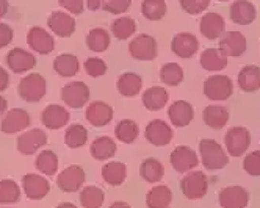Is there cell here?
<instances>
[{"instance_id": "obj_1", "label": "cell", "mask_w": 260, "mask_h": 208, "mask_svg": "<svg viewBox=\"0 0 260 208\" xmlns=\"http://www.w3.org/2000/svg\"><path fill=\"white\" fill-rule=\"evenodd\" d=\"M199 155L202 164L209 171H218V169L226 167L229 163V155L219 143L215 140L204 138L199 143Z\"/></svg>"}, {"instance_id": "obj_2", "label": "cell", "mask_w": 260, "mask_h": 208, "mask_svg": "<svg viewBox=\"0 0 260 208\" xmlns=\"http://www.w3.org/2000/svg\"><path fill=\"white\" fill-rule=\"evenodd\" d=\"M17 91H19V96L25 100V102H40L46 97L47 92V82L43 77L41 74H28L19 82V86H17Z\"/></svg>"}, {"instance_id": "obj_3", "label": "cell", "mask_w": 260, "mask_h": 208, "mask_svg": "<svg viewBox=\"0 0 260 208\" xmlns=\"http://www.w3.org/2000/svg\"><path fill=\"white\" fill-rule=\"evenodd\" d=\"M128 53L138 61H152L158 55V44L154 36L143 33L128 43Z\"/></svg>"}, {"instance_id": "obj_4", "label": "cell", "mask_w": 260, "mask_h": 208, "mask_svg": "<svg viewBox=\"0 0 260 208\" xmlns=\"http://www.w3.org/2000/svg\"><path fill=\"white\" fill-rule=\"evenodd\" d=\"M180 190L183 196L190 200H199L209 191V179L202 171H190L185 174L180 182Z\"/></svg>"}, {"instance_id": "obj_5", "label": "cell", "mask_w": 260, "mask_h": 208, "mask_svg": "<svg viewBox=\"0 0 260 208\" xmlns=\"http://www.w3.org/2000/svg\"><path fill=\"white\" fill-rule=\"evenodd\" d=\"M202 89H204V94H206L207 99L222 102V100H228L232 96L234 83L228 75L216 74V75H210V77L204 82Z\"/></svg>"}, {"instance_id": "obj_6", "label": "cell", "mask_w": 260, "mask_h": 208, "mask_svg": "<svg viewBox=\"0 0 260 208\" xmlns=\"http://www.w3.org/2000/svg\"><path fill=\"white\" fill-rule=\"evenodd\" d=\"M226 152L231 157H241L251 146V133L246 127H232L224 135Z\"/></svg>"}, {"instance_id": "obj_7", "label": "cell", "mask_w": 260, "mask_h": 208, "mask_svg": "<svg viewBox=\"0 0 260 208\" xmlns=\"http://www.w3.org/2000/svg\"><path fill=\"white\" fill-rule=\"evenodd\" d=\"M47 144V133L43 128L25 130L19 135L16 143L17 152L22 155H33Z\"/></svg>"}, {"instance_id": "obj_8", "label": "cell", "mask_w": 260, "mask_h": 208, "mask_svg": "<svg viewBox=\"0 0 260 208\" xmlns=\"http://www.w3.org/2000/svg\"><path fill=\"white\" fill-rule=\"evenodd\" d=\"M86 180V174L83 167L79 164H71L58 174L57 186L63 193H77L82 190V186Z\"/></svg>"}, {"instance_id": "obj_9", "label": "cell", "mask_w": 260, "mask_h": 208, "mask_svg": "<svg viewBox=\"0 0 260 208\" xmlns=\"http://www.w3.org/2000/svg\"><path fill=\"white\" fill-rule=\"evenodd\" d=\"M30 124L31 118L28 111H25L24 108H13L4 115L2 122H0V128L7 135H14L19 133V131H25L30 127Z\"/></svg>"}, {"instance_id": "obj_10", "label": "cell", "mask_w": 260, "mask_h": 208, "mask_svg": "<svg viewBox=\"0 0 260 208\" xmlns=\"http://www.w3.org/2000/svg\"><path fill=\"white\" fill-rule=\"evenodd\" d=\"M61 100L69 108H82L89 100V88L83 82H69L61 88Z\"/></svg>"}, {"instance_id": "obj_11", "label": "cell", "mask_w": 260, "mask_h": 208, "mask_svg": "<svg viewBox=\"0 0 260 208\" xmlns=\"http://www.w3.org/2000/svg\"><path fill=\"white\" fill-rule=\"evenodd\" d=\"M174 136V131L168 122H165L163 119H154L144 128V138L147 143H151L155 147H163L166 144H170Z\"/></svg>"}, {"instance_id": "obj_12", "label": "cell", "mask_w": 260, "mask_h": 208, "mask_svg": "<svg viewBox=\"0 0 260 208\" xmlns=\"http://www.w3.org/2000/svg\"><path fill=\"white\" fill-rule=\"evenodd\" d=\"M27 44L35 53L40 55H49L55 49L53 36L40 25H35L27 31Z\"/></svg>"}, {"instance_id": "obj_13", "label": "cell", "mask_w": 260, "mask_h": 208, "mask_svg": "<svg viewBox=\"0 0 260 208\" xmlns=\"http://www.w3.org/2000/svg\"><path fill=\"white\" fill-rule=\"evenodd\" d=\"M170 161L176 172H183V174L193 171L199 164V158L196 152L188 146H177L171 152Z\"/></svg>"}, {"instance_id": "obj_14", "label": "cell", "mask_w": 260, "mask_h": 208, "mask_svg": "<svg viewBox=\"0 0 260 208\" xmlns=\"http://www.w3.org/2000/svg\"><path fill=\"white\" fill-rule=\"evenodd\" d=\"M248 43H246V38L243 33L240 31H224L219 38V43H218V49L224 53L228 58L229 56H241L246 52Z\"/></svg>"}, {"instance_id": "obj_15", "label": "cell", "mask_w": 260, "mask_h": 208, "mask_svg": "<svg viewBox=\"0 0 260 208\" xmlns=\"http://www.w3.org/2000/svg\"><path fill=\"white\" fill-rule=\"evenodd\" d=\"M113 107L104 100L91 102L85 110V118L92 127H105L113 121Z\"/></svg>"}, {"instance_id": "obj_16", "label": "cell", "mask_w": 260, "mask_h": 208, "mask_svg": "<svg viewBox=\"0 0 260 208\" xmlns=\"http://www.w3.org/2000/svg\"><path fill=\"white\" fill-rule=\"evenodd\" d=\"M22 191L30 200H41L50 191V183L43 174H25L22 177Z\"/></svg>"}, {"instance_id": "obj_17", "label": "cell", "mask_w": 260, "mask_h": 208, "mask_svg": "<svg viewBox=\"0 0 260 208\" xmlns=\"http://www.w3.org/2000/svg\"><path fill=\"white\" fill-rule=\"evenodd\" d=\"M218 200L222 208H246L249 203V193L243 186L232 185L222 188Z\"/></svg>"}, {"instance_id": "obj_18", "label": "cell", "mask_w": 260, "mask_h": 208, "mask_svg": "<svg viewBox=\"0 0 260 208\" xmlns=\"http://www.w3.org/2000/svg\"><path fill=\"white\" fill-rule=\"evenodd\" d=\"M7 66L14 74H25L36 66V56L25 49L14 47L7 55Z\"/></svg>"}, {"instance_id": "obj_19", "label": "cell", "mask_w": 260, "mask_h": 208, "mask_svg": "<svg viewBox=\"0 0 260 208\" xmlns=\"http://www.w3.org/2000/svg\"><path fill=\"white\" fill-rule=\"evenodd\" d=\"M47 27L60 38H69L76 31L77 22L72 14L66 11H53L47 17Z\"/></svg>"}, {"instance_id": "obj_20", "label": "cell", "mask_w": 260, "mask_h": 208, "mask_svg": "<svg viewBox=\"0 0 260 208\" xmlns=\"http://www.w3.org/2000/svg\"><path fill=\"white\" fill-rule=\"evenodd\" d=\"M171 50L179 58H191L199 50V41L193 33L180 31L173 36L171 40Z\"/></svg>"}, {"instance_id": "obj_21", "label": "cell", "mask_w": 260, "mask_h": 208, "mask_svg": "<svg viewBox=\"0 0 260 208\" xmlns=\"http://www.w3.org/2000/svg\"><path fill=\"white\" fill-rule=\"evenodd\" d=\"M69 119H71V115L68 108H64L63 105H57V103L47 105L41 113V122L49 130H60L66 127Z\"/></svg>"}, {"instance_id": "obj_22", "label": "cell", "mask_w": 260, "mask_h": 208, "mask_svg": "<svg viewBox=\"0 0 260 208\" xmlns=\"http://www.w3.org/2000/svg\"><path fill=\"white\" fill-rule=\"evenodd\" d=\"M199 30L202 33L204 38L207 40H219L221 34L226 31V21L224 17L218 13H206L201 17V22H199Z\"/></svg>"}, {"instance_id": "obj_23", "label": "cell", "mask_w": 260, "mask_h": 208, "mask_svg": "<svg viewBox=\"0 0 260 208\" xmlns=\"http://www.w3.org/2000/svg\"><path fill=\"white\" fill-rule=\"evenodd\" d=\"M231 21L237 25H249L255 21L257 10L249 0H235L229 10Z\"/></svg>"}, {"instance_id": "obj_24", "label": "cell", "mask_w": 260, "mask_h": 208, "mask_svg": "<svg viewBox=\"0 0 260 208\" xmlns=\"http://www.w3.org/2000/svg\"><path fill=\"white\" fill-rule=\"evenodd\" d=\"M168 118L171 124L177 128L187 127L191 124L194 118V110L193 105L187 100H176L168 108Z\"/></svg>"}, {"instance_id": "obj_25", "label": "cell", "mask_w": 260, "mask_h": 208, "mask_svg": "<svg viewBox=\"0 0 260 208\" xmlns=\"http://www.w3.org/2000/svg\"><path fill=\"white\" fill-rule=\"evenodd\" d=\"M170 100V94L163 86H151L143 92V105L149 111H160Z\"/></svg>"}, {"instance_id": "obj_26", "label": "cell", "mask_w": 260, "mask_h": 208, "mask_svg": "<svg viewBox=\"0 0 260 208\" xmlns=\"http://www.w3.org/2000/svg\"><path fill=\"white\" fill-rule=\"evenodd\" d=\"M116 88L121 96L135 97L143 89V79H141V75L135 72H124L119 75V79L116 82Z\"/></svg>"}, {"instance_id": "obj_27", "label": "cell", "mask_w": 260, "mask_h": 208, "mask_svg": "<svg viewBox=\"0 0 260 208\" xmlns=\"http://www.w3.org/2000/svg\"><path fill=\"white\" fill-rule=\"evenodd\" d=\"M238 88L243 92H255L260 89V67L255 64H248L241 67L237 77Z\"/></svg>"}, {"instance_id": "obj_28", "label": "cell", "mask_w": 260, "mask_h": 208, "mask_svg": "<svg viewBox=\"0 0 260 208\" xmlns=\"http://www.w3.org/2000/svg\"><path fill=\"white\" fill-rule=\"evenodd\" d=\"M116 149H118V146L113 138L98 136L89 146V154L98 161H105V160H110L111 157H115Z\"/></svg>"}, {"instance_id": "obj_29", "label": "cell", "mask_w": 260, "mask_h": 208, "mask_svg": "<svg viewBox=\"0 0 260 208\" xmlns=\"http://www.w3.org/2000/svg\"><path fill=\"white\" fill-rule=\"evenodd\" d=\"M199 63L202 69H206L209 72H219L224 67H228V56L219 49L210 47L201 53Z\"/></svg>"}, {"instance_id": "obj_30", "label": "cell", "mask_w": 260, "mask_h": 208, "mask_svg": "<svg viewBox=\"0 0 260 208\" xmlns=\"http://www.w3.org/2000/svg\"><path fill=\"white\" fill-rule=\"evenodd\" d=\"M53 71L57 72L60 77L71 79L77 75L80 71V61L76 55L72 53H61L53 60Z\"/></svg>"}, {"instance_id": "obj_31", "label": "cell", "mask_w": 260, "mask_h": 208, "mask_svg": "<svg viewBox=\"0 0 260 208\" xmlns=\"http://www.w3.org/2000/svg\"><path fill=\"white\" fill-rule=\"evenodd\" d=\"M202 121L207 127L213 130H219L222 127H226L229 121V111L228 108L221 105H209L202 111Z\"/></svg>"}, {"instance_id": "obj_32", "label": "cell", "mask_w": 260, "mask_h": 208, "mask_svg": "<svg viewBox=\"0 0 260 208\" xmlns=\"http://www.w3.org/2000/svg\"><path fill=\"white\" fill-rule=\"evenodd\" d=\"M173 202V191L166 185H155L146 194L147 208H170Z\"/></svg>"}, {"instance_id": "obj_33", "label": "cell", "mask_w": 260, "mask_h": 208, "mask_svg": "<svg viewBox=\"0 0 260 208\" xmlns=\"http://www.w3.org/2000/svg\"><path fill=\"white\" fill-rule=\"evenodd\" d=\"M102 179L110 186H119L127 179V166L122 161H108L102 167Z\"/></svg>"}, {"instance_id": "obj_34", "label": "cell", "mask_w": 260, "mask_h": 208, "mask_svg": "<svg viewBox=\"0 0 260 208\" xmlns=\"http://www.w3.org/2000/svg\"><path fill=\"white\" fill-rule=\"evenodd\" d=\"M86 47L94 52V53H102L110 47L111 43V34L108 33V30L102 28V27H96L88 31L86 34Z\"/></svg>"}, {"instance_id": "obj_35", "label": "cell", "mask_w": 260, "mask_h": 208, "mask_svg": "<svg viewBox=\"0 0 260 208\" xmlns=\"http://www.w3.org/2000/svg\"><path fill=\"white\" fill-rule=\"evenodd\" d=\"M111 34H113L116 40L119 41H125L130 40V36H134L137 31V22L134 17L130 16H121L116 17L113 22H111Z\"/></svg>"}, {"instance_id": "obj_36", "label": "cell", "mask_w": 260, "mask_h": 208, "mask_svg": "<svg viewBox=\"0 0 260 208\" xmlns=\"http://www.w3.org/2000/svg\"><path fill=\"white\" fill-rule=\"evenodd\" d=\"M140 176L147 183H158L165 176V167L157 158H146L140 164Z\"/></svg>"}, {"instance_id": "obj_37", "label": "cell", "mask_w": 260, "mask_h": 208, "mask_svg": "<svg viewBox=\"0 0 260 208\" xmlns=\"http://www.w3.org/2000/svg\"><path fill=\"white\" fill-rule=\"evenodd\" d=\"M115 136L124 144H132L140 136V125L134 119H121L115 127Z\"/></svg>"}, {"instance_id": "obj_38", "label": "cell", "mask_w": 260, "mask_h": 208, "mask_svg": "<svg viewBox=\"0 0 260 208\" xmlns=\"http://www.w3.org/2000/svg\"><path fill=\"white\" fill-rule=\"evenodd\" d=\"M35 167L43 176H55L58 171V155L53 152V150H43L40 155L35 160Z\"/></svg>"}, {"instance_id": "obj_39", "label": "cell", "mask_w": 260, "mask_h": 208, "mask_svg": "<svg viewBox=\"0 0 260 208\" xmlns=\"http://www.w3.org/2000/svg\"><path fill=\"white\" fill-rule=\"evenodd\" d=\"M88 141V130L82 124H71L64 131V144L69 149L83 147Z\"/></svg>"}, {"instance_id": "obj_40", "label": "cell", "mask_w": 260, "mask_h": 208, "mask_svg": "<svg viewBox=\"0 0 260 208\" xmlns=\"http://www.w3.org/2000/svg\"><path fill=\"white\" fill-rule=\"evenodd\" d=\"M105 200V193L96 185L85 186L80 191V205L83 208H101Z\"/></svg>"}, {"instance_id": "obj_41", "label": "cell", "mask_w": 260, "mask_h": 208, "mask_svg": "<svg viewBox=\"0 0 260 208\" xmlns=\"http://www.w3.org/2000/svg\"><path fill=\"white\" fill-rule=\"evenodd\" d=\"M21 186L11 179L0 180V205H13L21 199Z\"/></svg>"}, {"instance_id": "obj_42", "label": "cell", "mask_w": 260, "mask_h": 208, "mask_svg": "<svg viewBox=\"0 0 260 208\" xmlns=\"http://www.w3.org/2000/svg\"><path fill=\"white\" fill-rule=\"evenodd\" d=\"M183 77H185V74H183L182 66L174 61L165 63L160 67V80L168 86H179L183 82Z\"/></svg>"}, {"instance_id": "obj_43", "label": "cell", "mask_w": 260, "mask_h": 208, "mask_svg": "<svg viewBox=\"0 0 260 208\" xmlns=\"http://www.w3.org/2000/svg\"><path fill=\"white\" fill-rule=\"evenodd\" d=\"M168 5L165 0H143L141 4V13L149 21H160L166 16Z\"/></svg>"}, {"instance_id": "obj_44", "label": "cell", "mask_w": 260, "mask_h": 208, "mask_svg": "<svg viewBox=\"0 0 260 208\" xmlns=\"http://www.w3.org/2000/svg\"><path fill=\"white\" fill-rule=\"evenodd\" d=\"M83 69L89 77L98 79V77H102V75L107 74L108 67H107V63L102 58H99V56H91V58H88L83 63Z\"/></svg>"}, {"instance_id": "obj_45", "label": "cell", "mask_w": 260, "mask_h": 208, "mask_svg": "<svg viewBox=\"0 0 260 208\" xmlns=\"http://www.w3.org/2000/svg\"><path fill=\"white\" fill-rule=\"evenodd\" d=\"M179 4L185 13L196 16V14H202L210 7V0H179Z\"/></svg>"}, {"instance_id": "obj_46", "label": "cell", "mask_w": 260, "mask_h": 208, "mask_svg": "<svg viewBox=\"0 0 260 208\" xmlns=\"http://www.w3.org/2000/svg\"><path fill=\"white\" fill-rule=\"evenodd\" d=\"M243 169L252 177H260V150H254L245 157Z\"/></svg>"}, {"instance_id": "obj_47", "label": "cell", "mask_w": 260, "mask_h": 208, "mask_svg": "<svg viewBox=\"0 0 260 208\" xmlns=\"http://www.w3.org/2000/svg\"><path fill=\"white\" fill-rule=\"evenodd\" d=\"M132 7V0H104L102 10L110 14H124Z\"/></svg>"}, {"instance_id": "obj_48", "label": "cell", "mask_w": 260, "mask_h": 208, "mask_svg": "<svg viewBox=\"0 0 260 208\" xmlns=\"http://www.w3.org/2000/svg\"><path fill=\"white\" fill-rule=\"evenodd\" d=\"M58 5L69 14H82L85 10V0H58Z\"/></svg>"}, {"instance_id": "obj_49", "label": "cell", "mask_w": 260, "mask_h": 208, "mask_svg": "<svg viewBox=\"0 0 260 208\" xmlns=\"http://www.w3.org/2000/svg\"><path fill=\"white\" fill-rule=\"evenodd\" d=\"M13 36H14L13 28L8 24L0 22V49L10 46L11 41H13Z\"/></svg>"}, {"instance_id": "obj_50", "label": "cell", "mask_w": 260, "mask_h": 208, "mask_svg": "<svg viewBox=\"0 0 260 208\" xmlns=\"http://www.w3.org/2000/svg\"><path fill=\"white\" fill-rule=\"evenodd\" d=\"M10 86V74L5 67L0 66V92H4Z\"/></svg>"}, {"instance_id": "obj_51", "label": "cell", "mask_w": 260, "mask_h": 208, "mask_svg": "<svg viewBox=\"0 0 260 208\" xmlns=\"http://www.w3.org/2000/svg\"><path fill=\"white\" fill-rule=\"evenodd\" d=\"M102 4L104 0H85V7L89 10V11H98L102 8Z\"/></svg>"}, {"instance_id": "obj_52", "label": "cell", "mask_w": 260, "mask_h": 208, "mask_svg": "<svg viewBox=\"0 0 260 208\" xmlns=\"http://www.w3.org/2000/svg\"><path fill=\"white\" fill-rule=\"evenodd\" d=\"M7 111H8V102L4 96H0V118H4Z\"/></svg>"}, {"instance_id": "obj_53", "label": "cell", "mask_w": 260, "mask_h": 208, "mask_svg": "<svg viewBox=\"0 0 260 208\" xmlns=\"http://www.w3.org/2000/svg\"><path fill=\"white\" fill-rule=\"evenodd\" d=\"M8 8H10L8 0H0V17H4L8 13Z\"/></svg>"}, {"instance_id": "obj_54", "label": "cell", "mask_w": 260, "mask_h": 208, "mask_svg": "<svg viewBox=\"0 0 260 208\" xmlns=\"http://www.w3.org/2000/svg\"><path fill=\"white\" fill-rule=\"evenodd\" d=\"M110 208H132L130 206L127 202H122V200H116V202H113L110 205Z\"/></svg>"}, {"instance_id": "obj_55", "label": "cell", "mask_w": 260, "mask_h": 208, "mask_svg": "<svg viewBox=\"0 0 260 208\" xmlns=\"http://www.w3.org/2000/svg\"><path fill=\"white\" fill-rule=\"evenodd\" d=\"M55 208H77V205H74L71 202H61L60 205H57Z\"/></svg>"}, {"instance_id": "obj_56", "label": "cell", "mask_w": 260, "mask_h": 208, "mask_svg": "<svg viewBox=\"0 0 260 208\" xmlns=\"http://www.w3.org/2000/svg\"><path fill=\"white\" fill-rule=\"evenodd\" d=\"M218 2H229V0H218Z\"/></svg>"}, {"instance_id": "obj_57", "label": "cell", "mask_w": 260, "mask_h": 208, "mask_svg": "<svg viewBox=\"0 0 260 208\" xmlns=\"http://www.w3.org/2000/svg\"><path fill=\"white\" fill-rule=\"evenodd\" d=\"M2 208H11V206H2Z\"/></svg>"}]
</instances>
